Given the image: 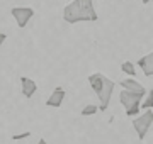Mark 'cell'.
Wrapping results in <instances>:
<instances>
[{"instance_id":"cell-1","label":"cell","mask_w":153,"mask_h":144,"mask_svg":"<svg viewBox=\"0 0 153 144\" xmlns=\"http://www.w3.org/2000/svg\"><path fill=\"white\" fill-rule=\"evenodd\" d=\"M63 19H65V22H68V24L90 22V19L83 14L82 7L78 4V0H73L71 4H68V5L63 9Z\"/></svg>"},{"instance_id":"cell-2","label":"cell","mask_w":153,"mask_h":144,"mask_svg":"<svg viewBox=\"0 0 153 144\" xmlns=\"http://www.w3.org/2000/svg\"><path fill=\"white\" fill-rule=\"evenodd\" d=\"M152 124H153V110L152 109L145 110L141 115L133 117V127H134L138 137L141 139V141L146 137V134H148V131H150V127H152Z\"/></svg>"},{"instance_id":"cell-3","label":"cell","mask_w":153,"mask_h":144,"mask_svg":"<svg viewBox=\"0 0 153 144\" xmlns=\"http://www.w3.org/2000/svg\"><path fill=\"white\" fill-rule=\"evenodd\" d=\"M114 87L116 83L112 80H109L107 76H104V85H102V90H100V93L97 95L99 97V102H100V105H99V110H107V107H109V102H111V97H112V92H114Z\"/></svg>"},{"instance_id":"cell-4","label":"cell","mask_w":153,"mask_h":144,"mask_svg":"<svg viewBox=\"0 0 153 144\" xmlns=\"http://www.w3.org/2000/svg\"><path fill=\"white\" fill-rule=\"evenodd\" d=\"M10 14H12V17L16 19L17 26L22 29V27H26L27 22L33 19L34 10L31 9V7H14V9L10 10Z\"/></svg>"},{"instance_id":"cell-5","label":"cell","mask_w":153,"mask_h":144,"mask_svg":"<svg viewBox=\"0 0 153 144\" xmlns=\"http://www.w3.org/2000/svg\"><path fill=\"white\" fill-rule=\"evenodd\" d=\"M143 97H145V95L136 93V92L121 90V93H119V102L123 104V107H124L126 110H128V109H131L133 105H140V104H141V98H143Z\"/></svg>"},{"instance_id":"cell-6","label":"cell","mask_w":153,"mask_h":144,"mask_svg":"<svg viewBox=\"0 0 153 144\" xmlns=\"http://www.w3.org/2000/svg\"><path fill=\"white\" fill-rule=\"evenodd\" d=\"M65 90L61 88V87H56L53 92H51V95L48 97V100H46V105L51 107V109H58V107L63 105V100H65Z\"/></svg>"},{"instance_id":"cell-7","label":"cell","mask_w":153,"mask_h":144,"mask_svg":"<svg viewBox=\"0 0 153 144\" xmlns=\"http://www.w3.org/2000/svg\"><path fill=\"white\" fill-rule=\"evenodd\" d=\"M21 90H22V95L26 97V98H31L34 93H36V90H38V85L34 80L27 76H21Z\"/></svg>"},{"instance_id":"cell-8","label":"cell","mask_w":153,"mask_h":144,"mask_svg":"<svg viewBox=\"0 0 153 144\" xmlns=\"http://www.w3.org/2000/svg\"><path fill=\"white\" fill-rule=\"evenodd\" d=\"M121 87H123V90H128V92H136V93L146 95V88L140 82H136L134 78H126V80H123L121 82Z\"/></svg>"},{"instance_id":"cell-9","label":"cell","mask_w":153,"mask_h":144,"mask_svg":"<svg viewBox=\"0 0 153 144\" xmlns=\"http://www.w3.org/2000/svg\"><path fill=\"white\" fill-rule=\"evenodd\" d=\"M138 66L143 70L145 73V76L152 78L153 76V53H148L141 58V60L138 61Z\"/></svg>"},{"instance_id":"cell-10","label":"cell","mask_w":153,"mask_h":144,"mask_svg":"<svg viewBox=\"0 0 153 144\" xmlns=\"http://www.w3.org/2000/svg\"><path fill=\"white\" fill-rule=\"evenodd\" d=\"M78 4H80V7H82L83 14L90 19V22H95L99 17H97V12H95V9H94V0H78Z\"/></svg>"},{"instance_id":"cell-11","label":"cell","mask_w":153,"mask_h":144,"mask_svg":"<svg viewBox=\"0 0 153 144\" xmlns=\"http://www.w3.org/2000/svg\"><path fill=\"white\" fill-rule=\"evenodd\" d=\"M88 83H90L92 90L95 92V95H99L100 90H102V85H104V75L102 73H92L88 76Z\"/></svg>"},{"instance_id":"cell-12","label":"cell","mask_w":153,"mask_h":144,"mask_svg":"<svg viewBox=\"0 0 153 144\" xmlns=\"http://www.w3.org/2000/svg\"><path fill=\"white\" fill-rule=\"evenodd\" d=\"M121 71L126 73V75H129V76H136V66H134V63L131 61H124L123 65H121Z\"/></svg>"},{"instance_id":"cell-13","label":"cell","mask_w":153,"mask_h":144,"mask_svg":"<svg viewBox=\"0 0 153 144\" xmlns=\"http://www.w3.org/2000/svg\"><path fill=\"white\" fill-rule=\"evenodd\" d=\"M99 107L94 105V104H88V105H85L82 109V117H87V115H94V114H97Z\"/></svg>"},{"instance_id":"cell-14","label":"cell","mask_w":153,"mask_h":144,"mask_svg":"<svg viewBox=\"0 0 153 144\" xmlns=\"http://www.w3.org/2000/svg\"><path fill=\"white\" fill-rule=\"evenodd\" d=\"M145 97H146V98H145L143 104H140V109L148 110V109H152V107H153V92L150 90V95H145Z\"/></svg>"},{"instance_id":"cell-15","label":"cell","mask_w":153,"mask_h":144,"mask_svg":"<svg viewBox=\"0 0 153 144\" xmlns=\"http://www.w3.org/2000/svg\"><path fill=\"white\" fill-rule=\"evenodd\" d=\"M29 136H31V132H22V134H14L12 136V141H21V139H27Z\"/></svg>"},{"instance_id":"cell-16","label":"cell","mask_w":153,"mask_h":144,"mask_svg":"<svg viewBox=\"0 0 153 144\" xmlns=\"http://www.w3.org/2000/svg\"><path fill=\"white\" fill-rule=\"evenodd\" d=\"M7 39V34L5 32H0V46L4 44V41Z\"/></svg>"},{"instance_id":"cell-17","label":"cell","mask_w":153,"mask_h":144,"mask_svg":"<svg viewBox=\"0 0 153 144\" xmlns=\"http://www.w3.org/2000/svg\"><path fill=\"white\" fill-rule=\"evenodd\" d=\"M38 144H48V141H46V139H44V137H41V139H39V141H38Z\"/></svg>"},{"instance_id":"cell-18","label":"cell","mask_w":153,"mask_h":144,"mask_svg":"<svg viewBox=\"0 0 153 144\" xmlns=\"http://www.w3.org/2000/svg\"><path fill=\"white\" fill-rule=\"evenodd\" d=\"M143 4H148V2H152V0H141Z\"/></svg>"}]
</instances>
